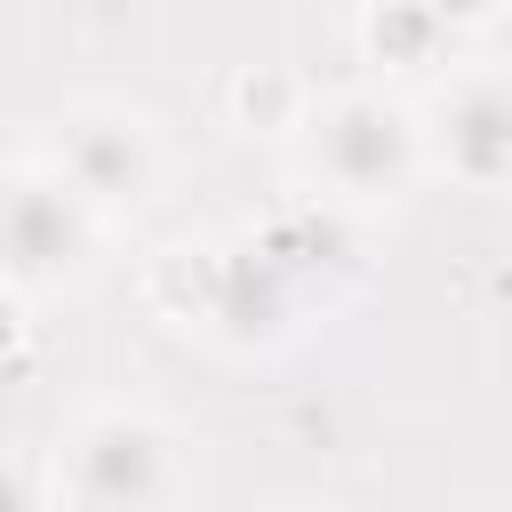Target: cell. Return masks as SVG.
<instances>
[{
	"instance_id": "2",
	"label": "cell",
	"mask_w": 512,
	"mask_h": 512,
	"mask_svg": "<svg viewBox=\"0 0 512 512\" xmlns=\"http://www.w3.org/2000/svg\"><path fill=\"white\" fill-rule=\"evenodd\" d=\"M56 496L72 512H160L176 496V432L144 408H88L56 440Z\"/></svg>"
},
{
	"instance_id": "12",
	"label": "cell",
	"mask_w": 512,
	"mask_h": 512,
	"mask_svg": "<svg viewBox=\"0 0 512 512\" xmlns=\"http://www.w3.org/2000/svg\"><path fill=\"white\" fill-rule=\"evenodd\" d=\"M440 8V24L448 32H480V24H496L504 16V0H432Z\"/></svg>"
},
{
	"instance_id": "9",
	"label": "cell",
	"mask_w": 512,
	"mask_h": 512,
	"mask_svg": "<svg viewBox=\"0 0 512 512\" xmlns=\"http://www.w3.org/2000/svg\"><path fill=\"white\" fill-rule=\"evenodd\" d=\"M144 296H152V312H168V320H184V328H208V296H216V248H192V240L160 248V256L144 264Z\"/></svg>"
},
{
	"instance_id": "4",
	"label": "cell",
	"mask_w": 512,
	"mask_h": 512,
	"mask_svg": "<svg viewBox=\"0 0 512 512\" xmlns=\"http://www.w3.org/2000/svg\"><path fill=\"white\" fill-rule=\"evenodd\" d=\"M424 168L456 176L464 192L512 184V64H464L440 80V96L416 112Z\"/></svg>"
},
{
	"instance_id": "5",
	"label": "cell",
	"mask_w": 512,
	"mask_h": 512,
	"mask_svg": "<svg viewBox=\"0 0 512 512\" xmlns=\"http://www.w3.org/2000/svg\"><path fill=\"white\" fill-rule=\"evenodd\" d=\"M48 168L96 216H128V208H144L160 192L168 160H160V136H152L144 112H128V104H80V112H64V128L48 144Z\"/></svg>"
},
{
	"instance_id": "7",
	"label": "cell",
	"mask_w": 512,
	"mask_h": 512,
	"mask_svg": "<svg viewBox=\"0 0 512 512\" xmlns=\"http://www.w3.org/2000/svg\"><path fill=\"white\" fill-rule=\"evenodd\" d=\"M448 40L456 32L440 24L432 0H368V16H360V56L376 72H432L448 56Z\"/></svg>"
},
{
	"instance_id": "11",
	"label": "cell",
	"mask_w": 512,
	"mask_h": 512,
	"mask_svg": "<svg viewBox=\"0 0 512 512\" xmlns=\"http://www.w3.org/2000/svg\"><path fill=\"white\" fill-rule=\"evenodd\" d=\"M0 512H48V496H40V480L16 464V456H0Z\"/></svg>"
},
{
	"instance_id": "6",
	"label": "cell",
	"mask_w": 512,
	"mask_h": 512,
	"mask_svg": "<svg viewBox=\"0 0 512 512\" xmlns=\"http://www.w3.org/2000/svg\"><path fill=\"white\" fill-rule=\"evenodd\" d=\"M344 216H352V208H336V200H296V208L264 216L248 240H256L296 288H312L320 272H336V264L352 272V264H360V232H352Z\"/></svg>"
},
{
	"instance_id": "8",
	"label": "cell",
	"mask_w": 512,
	"mask_h": 512,
	"mask_svg": "<svg viewBox=\"0 0 512 512\" xmlns=\"http://www.w3.org/2000/svg\"><path fill=\"white\" fill-rule=\"evenodd\" d=\"M224 112H232V128H248V136H296L304 112H312V88H304L288 64H240V72L224 80Z\"/></svg>"
},
{
	"instance_id": "10",
	"label": "cell",
	"mask_w": 512,
	"mask_h": 512,
	"mask_svg": "<svg viewBox=\"0 0 512 512\" xmlns=\"http://www.w3.org/2000/svg\"><path fill=\"white\" fill-rule=\"evenodd\" d=\"M32 352V296L16 280H0V368H16Z\"/></svg>"
},
{
	"instance_id": "1",
	"label": "cell",
	"mask_w": 512,
	"mask_h": 512,
	"mask_svg": "<svg viewBox=\"0 0 512 512\" xmlns=\"http://www.w3.org/2000/svg\"><path fill=\"white\" fill-rule=\"evenodd\" d=\"M304 176L320 184V200L336 208H384L416 184L424 168V128L400 96L384 88H344V96H320L304 112Z\"/></svg>"
},
{
	"instance_id": "3",
	"label": "cell",
	"mask_w": 512,
	"mask_h": 512,
	"mask_svg": "<svg viewBox=\"0 0 512 512\" xmlns=\"http://www.w3.org/2000/svg\"><path fill=\"white\" fill-rule=\"evenodd\" d=\"M96 232H104V216L48 160H24L0 176V280H16L24 296L80 280L96 256Z\"/></svg>"
}]
</instances>
